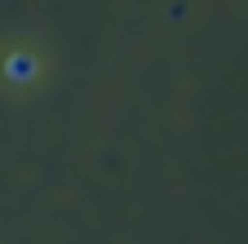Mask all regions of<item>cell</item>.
Segmentation results:
<instances>
[{
    "label": "cell",
    "instance_id": "obj_1",
    "mask_svg": "<svg viewBox=\"0 0 248 244\" xmlns=\"http://www.w3.org/2000/svg\"><path fill=\"white\" fill-rule=\"evenodd\" d=\"M9 67H14V76L22 80V76H31V58H14V63H9Z\"/></svg>",
    "mask_w": 248,
    "mask_h": 244
}]
</instances>
